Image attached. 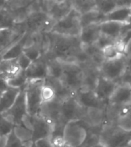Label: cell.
<instances>
[{
  "label": "cell",
  "mask_w": 131,
  "mask_h": 147,
  "mask_svg": "<svg viewBox=\"0 0 131 147\" xmlns=\"http://www.w3.org/2000/svg\"><path fill=\"white\" fill-rule=\"evenodd\" d=\"M50 43L43 54L46 59H55L62 62H74L76 54L82 48L79 36H69L49 32Z\"/></svg>",
  "instance_id": "1"
},
{
  "label": "cell",
  "mask_w": 131,
  "mask_h": 147,
  "mask_svg": "<svg viewBox=\"0 0 131 147\" xmlns=\"http://www.w3.org/2000/svg\"><path fill=\"white\" fill-rule=\"evenodd\" d=\"M62 65L63 69L59 79L63 84L75 94L83 87V68L76 62H62Z\"/></svg>",
  "instance_id": "2"
},
{
  "label": "cell",
  "mask_w": 131,
  "mask_h": 147,
  "mask_svg": "<svg viewBox=\"0 0 131 147\" xmlns=\"http://www.w3.org/2000/svg\"><path fill=\"white\" fill-rule=\"evenodd\" d=\"M128 67V59L124 53L112 59H107L100 67V75L114 82L120 83Z\"/></svg>",
  "instance_id": "3"
},
{
  "label": "cell",
  "mask_w": 131,
  "mask_h": 147,
  "mask_svg": "<svg viewBox=\"0 0 131 147\" xmlns=\"http://www.w3.org/2000/svg\"><path fill=\"white\" fill-rule=\"evenodd\" d=\"M44 85V80H28L25 87L27 114L31 116L39 113L43 100L42 97V88Z\"/></svg>",
  "instance_id": "4"
},
{
  "label": "cell",
  "mask_w": 131,
  "mask_h": 147,
  "mask_svg": "<svg viewBox=\"0 0 131 147\" xmlns=\"http://www.w3.org/2000/svg\"><path fill=\"white\" fill-rule=\"evenodd\" d=\"M87 134L85 125L81 120L70 121L64 126L63 146H81Z\"/></svg>",
  "instance_id": "5"
},
{
  "label": "cell",
  "mask_w": 131,
  "mask_h": 147,
  "mask_svg": "<svg viewBox=\"0 0 131 147\" xmlns=\"http://www.w3.org/2000/svg\"><path fill=\"white\" fill-rule=\"evenodd\" d=\"M80 15L76 10L72 9L67 16L54 23L50 32L64 36H79L82 29Z\"/></svg>",
  "instance_id": "6"
},
{
  "label": "cell",
  "mask_w": 131,
  "mask_h": 147,
  "mask_svg": "<svg viewBox=\"0 0 131 147\" xmlns=\"http://www.w3.org/2000/svg\"><path fill=\"white\" fill-rule=\"evenodd\" d=\"M55 22L47 13L41 10L28 14L22 23L26 32L29 34H32L39 32H50Z\"/></svg>",
  "instance_id": "7"
},
{
  "label": "cell",
  "mask_w": 131,
  "mask_h": 147,
  "mask_svg": "<svg viewBox=\"0 0 131 147\" xmlns=\"http://www.w3.org/2000/svg\"><path fill=\"white\" fill-rule=\"evenodd\" d=\"M62 100L57 97L49 101L43 102L39 113L53 125V129H63L66 124L61 119V106Z\"/></svg>",
  "instance_id": "8"
},
{
  "label": "cell",
  "mask_w": 131,
  "mask_h": 147,
  "mask_svg": "<svg viewBox=\"0 0 131 147\" xmlns=\"http://www.w3.org/2000/svg\"><path fill=\"white\" fill-rule=\"evenodd\" d=\"M86 108L76 100L74 96L69 97L62 102L61 119L64 124L70 121L81 120L85 118Z\"/></svg>",
  "instance_id": "9"
},
{
  "label": "cell",
  "mask_w": 131,
  "mask_h": 147,
  "mask_svg": "<svg viewBox=\"0 0 131 147\" xmlns=\"http://www.w3.org/2000/svg\"><path fill=\"white\" fill-rule=\"evenodd\" d=\"M126 106H131V87L127 82H120L108 100L106 108L109 112H115Z\"/></svg>",
  "instance_id": "10"
},
{
  "label": "cell",
  "mask_w": 131,
  "mask_h": 147,
  "mask_svg": "<svg viewBox=\"0 0 131 147\" xmlns=\"http://www.w3.org/2000/svg\"><path fill=\"white\" fill-rule=\"evenodd\" d=\"M25 87L21 89L11 107L8 110L1 113L4 118L9 121L13 125H21L22 118L27 114Z\"/></svg>",
  "instance_id": "11"
},
{
  "label": "cell",
  "mask_w": 131,
  "mask_h": 147,
  "mask_svg": "<svg viewBox=\"0 0 131 147\" xmlns=\"http://www.w3.org/2000/svg\"><path fill=\"white\" fill-rule=\"evenodd\" d=\"M26 32L22 23H16L12 28L0 29V50L5 53L10 46L20 40Z\"/></svg>",
  "instance_id": "12"
},
{
  "label": "cell",
  "mask_w": 131,
  "mask_h": 147,
  "mask_svg": "<svg viewBox=\"0 0 131 147\" xmlns=\"http://www.w3.org/2000/svg\"><path fill=\"white\" fill-rule=\"evenodd\" d=\"M130 25L131 20L126 22L107 20L100 23V32L101 33L105 34L113 39L118 40L128 30L127 28Z\"/></svg>",
  "instance_id": "13"
},
{
  "label": "cell",
  "mask_w": 131,
  "mask_h": 147,
  "mask_svg": "<svg viewBox=\"0 0 131 147\" xmlns=\"http://www.w3.org/2000/svg\"><path fill=\"white\" fill-rule=\"evenodd\" d=\"M32 132V140H36L40 138L51 137L53 125L49 123L46 119L42 116L40 114L36 116H31Z\"/></svg>",
  "instance_id": "14"
},
{
  "label": "cell",
  "mask_w": 131,
  "mask_h": 147,
  "mask_svg": "<svg viewBox=\"0 0 131 147\" xmlns=\"http://www.w3.org/2000/svg\"><path fill=\"white\" fill-rule=\"evenodd\" d=\"M118 85L119 82L108 80L107 78L103 77V76L100 75L93 91L101 101L107 104L108 100Z\"/></svg>",
  "instance_id": "15"
},
{
  "label": "cell",
  "mask_w": 131,
  "mask_h": 147,
  "mask_svg": "<svg viewBox=\"0 0 131 147\" xmlns=\"http://www.w3.org/2000/svg\"><path fill=\"white\" fill-rule=\"evenodd\" d=\"M28 80H45L47 76V61L43 55L34 61L25 70Z\"/></svg>",
  "instance_id": "16"
},
{
  "label": "cell",
  "mask_w": 131,
  "mask_h": 147,
  "mask_svg": "<svg viewBox=\"0 0 131 147\" xmlns=\"http://www.w3.org/2000/svg\"><path fill=\"white\" fill-rule=\"evenodd\" d=\"M74 96L76 100L86 108L97 107V108L105 109L107 105L97 97L93 90H90V89H80L76 92Z\"/></svg>",
  "instance_id": "17"
},
{
  "label": "cell",
  "mask_w": 131,
  "mask_h": 147,
  "mask_svg": "<svg viewBox=\"0 0 131 147\" xmlns=\"http://www.w3.org/2000/svg\"><path fill=\"white\" fill-rule=\"evenodd\" d=\"M80 65L83 69V85L82 89L93 90L100 75L99 68L93 65L91 63L82 64Z\"/></svg>",
  "instance_id": "18"
},
{
  "label": "cell",
  "mask_w": 131,
  "mask_h": 147,
  "mask_svg": "<svg viewBox=\"0 0 131 147\" xmlns=\"http://www.w3.org/2000/svg\"><path fill=\"white\" fill-rule=\"evenodd\" d=\"M100 34H101V32H100V23L88 25V26L82 27L80 36H79V39H80V42L83 46L93 45L97 42Z\"/></svg>",
  "instance_id": "19"
},
{
  "label": "cell",
  "mask_w": 131,
  "mask_h": 147,
  "mask_svg": "<svg viewBox=\"0 0 131 147\" xmlns=\"http://www.w3.org/2000/svg\"><path fill=\"white\" fill-rule=\"evenodd\" d=\"M105 109L87 107L85 118L83 120L90 127H102L105 120Z\"/></svg>",
  "instance_id": "20"
},
{
  "label": "cell",
  "mask_w": 131,
  "mask_h": 147,
  "mask_svg": "<svg viewBox=\"0 0 131 147\" xmlns=\"http://www.w3.org/2000/svg\"><path fill=\"white\" fill-rule=\"evenodd\" d=\"M73 9L70 0H65L63 2L56 1L53 6L50 9L47 14L51 17L52 19L57 22L62 20L63 18L67 16Z\"/></svg>",
  "instance_id": "21"
},
{
  "label": "cell",
  "mask_w": 131,
  "mask_h": 147,
  "mask_svg": "<svg viewBox=\"0 0 131 147\" xmlns=\"http://www.w3.org/2000/svg\"><path fill=\"white\" fill-rule=\"evenodd\" d=\"M21 89L9 87L6 91L0 95V113H3L11 107Z\"/></svg>",
  "instance_id": "22"
},
{
  "label": "cell",
  "mask_w": 131,
  "mask_h": 147,
  "mask_svg": "<svg viewBox=\"0 0 131 147\" xmlns=\"http://www.w3.org/2000/svg\"><path fill=\"white\" fill-rule=\"evenodd\" d=\"M113 20L119 22H126L131 20V7L118 6L111 12L104 16V20Z\"/></svg>",
  "instance_id": "23"
},
{
  "label": "cell",
  "mask_w": 131,
  "mask_h": 147,
  "mask_svg": "<svg viewBox=\"0 0 131 147\" xmlns=\"http://www.w3.org/2000/svg\"><path fill=\"white\" fill-rule=\"evenodd\" d=\"M20 69L16 59H3L0 61V76L6 80L16 74Z\"/></svg>",
  "instance_id": "24"
},
{
  "label": "cell",
  "mask_w": 131,
  "mask_h": 147,
  "mask_svg": "<svg viewBox=\"0 0 131 147\" xmlns=\"http://www.w3.org/2000/svg\"><path fill=\"white\" fill-rule=\"evenodd\" d=\"M13 132L19 140L22 142V146H34V142L32 140V132L22 124L14 125Z\"/></svg>",
  "instance_id": "25"
},
{
  "label": "cell",
  "mask_w": 131,
  "mask_h": 147,
  "mask_svg": "<svg viewBox=\"0 0 131 147\" xmlns=\"http://www.w3.org/2000/svg\"><path fill=\"white\" fill-rule=\"evenodd\" d=\"M104 16L103 13L98 11L97 9L90 10L89 12H85L80 15V24L81 26H86L88 25L96 24L103 22Z\"/></svg>",
  "instance_id": "26"
},
{
  "label": "cell",
  "mask_w": 131,
  "mask_h": 147,
  "mask_svg": "<svg viewBox=\"0 0 131 147\" xmlns=\"http://www.w3.org/2000/svg\"><path fill=\"white\" fill-rule=\"evenodd\" d=\"M29 35L28 32L22 36V37L20 40H18L16 42H15L13 45L10 46L5 53H3V59H16L20 56V54L23 52L24 48L25 40L26 39L27 36Z\"/></svg>",
  "instance_id": "27"
},
{
  "label": "cell",
  "mask_w": 131,
  "mask_h": 147,
  "mask_svg": "<svg viewBox=\"0 0 131 147\" xmlns=\"http://www.w3.org/2000/svg\"><path fill=\"white\" fill-rule=\"evenodd\" d=\"M8 85L10 87L22 89L26 86L28 80L25 73V70L20 69L16 74L12 76L7 80Z\"/></svg>",
  "instance_id": "28"
},
{
  "label": "cell",
  "mask_w": 131,
  "mask_h": 147,
  "mask_svg": "<svg viewBox=\"0 0 131 147\" xmlns=\"http://www.w3.org/2000/svg\"><path fill=\"white\" fill-rule=\"evenodd\" d=\"M73 9L83 14L96 9V0H70Z\"/></svg>",
  "instance_id": "29"
},
{
  "label": "cell",
  "mask_w": 131,
  "mask_h": 147,
  "mask_svg": "<svg viewBox=\"0 0 131 147\" xmlns=\"http://www.w3.org/2000/svg\"><path fill=\"white\" fill-rule=\"evenodd\" d=\"M15 24L14 17L11 11L5 7L0 9V29L12 28Z\"/></svg>",
  "instance_id": "30"
},
{
  "label": "cell",
  "mask_w": 131,
  "mask_h": 147,
  "mask_svg": "<svg viewBox=\"0 0 131 147\" xmlns=\"http://www.w3.org/2000/svg\"><path fill=\"white\" fill-rule=\"evenodd\" d=\"M114 123L122 130L131 133V109L125 113L119 115Z\"/></svg>",
  "instance_id": "31"
},
{
  "label": "cell",
  "mask_w": 131,
  "mask_h": 147,
  "mask_svg": "<svg viewBox=\"0 0 131 147\" xmlns=\"http://www.w3.org/2000/svg\"><path fill=\"white\" fill-rule=\"evenodd\" d=\"M46 61H47V75L59 79L63 69L62 61L55 59H46Z\"/></svg>",
  "instance_id": "32"
},
{
  "label": "cell",
  "mask_w": 131,
  "mask_h": 147,
  "mask_svg": "<svg viewBox=\"0 0 131 147\" xmlns=\"http://www.w3.org/2000/svg\"><path fill=\"white\" fill-rule=\"evenodd\" d=\"M118 7L116 0H96V9L103 15L111 12Z\"/></svg>",
  "instance_id": "33"
},
{
  "label": "cell",
  "mask_w": 131,
  "mask_h": 147,
  "mask_svg": "<svg viewBox=\"0 0 131 147\" xmlns=\"http://www.w3.org/2000/svg\"><path fill=\"white\" fill-rule=\"evenodd\" d=\"M34 40V39H33ZM23 53L29 57L32 61H34L39 58L40 56L43 55V52L40 48V46L36 42L30 45V46H27L26 48L23 49Z\"/></svg>",
  "instance_id": "34"
},
{
  "label": "cell",
  "mask_w": 131,
  "mask_h": 147,
  "mask_svg": "<svg viewBox=\"0 0 131 147\" xmlns=\"http://www.w3.org/2000/svg\"><path fill=\"white\" fill-rule=\"evenodd\" d=\"M33 0H7L5 7L10 11L26 9Z\"/></svg>",
  "instance_id": "35"
},
{
  "label": "cell",
  "mask_w": 131,
  "mask_h": 147,
  "mask_svg": "<svg viewBox=\"0 0 131 147\" xmlns=\"http://www.w3.org/2000/svg\"><path fill=\"white\" fill-rule=\"evenodd\" d=\"M117 40L113 39L111 37L105 35V34L101 33L100 36H99V38L97 40V42H95V45L98 47V48L103 50V49L106 48L107 46H111V45H114L116 44Z\"/></svg>",
  "instance_id": "36"
},
{
  "label": "cell",
  "mask_w": 131,
  "mask_h": 147,
  "mask_svg": "<svg viewBox=\"0 0 131 147\" xmlns=\"http://www.w3.org/2000/svg\"><path fill=\"white\" fill-rule=\"evenodd\" d=\"M14 125L6 119L4 118L0 113V137L9 135L13 129Z\"/></svg>",
  "instance_id": "37"
},
{
  "label": "cell",
  "mask_w": 131,
  "mask_h": 147,
  "mask_svg": "<svg viewBox=\"0 0 131 147\" xmlns=\"http://www.w3.org/2000/svg\"><path fill=\"white\" fill-rule=\"evenodd\" d=\"M42 97H43V102L49 101L56 97V94L55 92L51 87L49 86L44 84L43 88H42Z\"/></svg>",
  "instance_id": "38"
},
{
  "label": "cell",
  "mask_w": 131,
  "mask_h": 147,
  "mask_svg": "<svg viewBox=\"0 0 131 147\" xmlns=\"http://www.w3.org/2000/svg\"><path fill=\"white\" fill-rule=\"evenodd\" d=\"M103 55H104L106 59H112L116 57L117 56H118L120 53L118 49H117V46H116V44L114 45H111V46H107L106 48H104L103 49Z\"/></svg>",
  "instance_id": "39"
},
{
  "label": "cell",
  "mask_w": 131,
  "mask_h": 147,
  "mask_svg": "<svg viewBox=\"0 0 131 147\" xmlns=\"http://www.w3.org/2000/svg\"><path fill=\"white\" fill-rule=\"evenodd\" d=\"M16 62H17L18 65L20 66V69L26 70L27 67L30 65V63H32V60L22 52L16 58Z\"/></svg>",
  "instance_id": "40"
},
{
  "label": "cell",
  "mask_w": 131,
  "mask_h": 147,
  "mask_svg": "<svg viewBox=\"0 0 131 147\" xmlns=\"http://www.w3.org/2000/svg\"><path fill=\"white\" fill-rule=\"evenodd\" d=\"M6 146L12 147V146H22V142L20 141L17 138V136L15 135L13 130L8 135L7 137V142H6Z\"/></svg>",
  "instance_id": "41"
},
{
  "label": "cell",
  "mask_w": 131,
  "mask_h": 147,
  "mask_svg": "<svg viewBox=\"0 0 131 147\" xmlns=\"http://www.w3.org/2000/svg\"><path fill=\"white\" fill-rule=\"evenodd\" d=\"M34 146L38 147H50L53 146L52 142L51 137H43L40 138L39 140H36L34 142Z\"/></svg>",
  "instance_id": "42"
},
{
  "label": "cell",
  "mask_w": 131,
  "mask_h": 147,
  "mask_svg": "<svg viewBox=\"0 0 131 147\" xmlns=\"http://www.w3.org/2000/svg\"><path fill=\"white\" fill-rule=\"evenodd\" d=\"M9 86L8 85L7 80L2 76H0V95L6 91Z\"/></svg>",
  "instance_id": "43"
},
{
  "label": "cell",
  "mask_w": 131,
  "mask_h": 147,
  "mask_svg": "<svg viewBox=\"0 0 131 147\" xmlns=\"http://www.w3.org/2000/svg\"><path fill=\"white\" fill-rule=\"evenodd\" d=\"M6 1H7V0H0V9L5 7Z\"/></svg>",
  "instance_id": "44"
},
{
  "label": "cell",
  "mask_w": 131,
  "mask_h": 147,
  "mask_svg": "<svg viewBox=\"0 0 131 147\" xmlns=\"http://www.w3.org/2000/svg\"><path fill=\"white\" fill-rule=\"evenodd\" d=\"M3 59V52H2V51L0 50V61L2 60Z\"/></svg>",
  "instance_id": "45"
},
{
  "label": "cell",
  "mask_w": 131,
  "mask_h": 147,
  "mask_svg": "<svg viewBox=\"0 0 131 147\" xmlns=\"http://www.w3.org/2000/svg\"><path fill=\"white\" fill-rule=\"evenodd\" d=\"M59 2H63V1H65V0H57Z\"/></svg>",
  "instance_id": "46"
}]
</instances>
